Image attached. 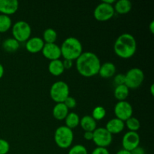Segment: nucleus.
<instances>
[{"label": "nucleus", "instance_id": "nucleus-1", "mask_svg": "<svg viewBox=\"0 0 154 154\" xmlns=\"http://www.w3.org/2000/svg\"><path fill=\"white\" fill-rule=\"evenodd\" d=\"M100 66L99 57L93 52H83L76 60L77 71L85 78H91L98 75Z\"/></svg>", "mask_w": 154, "mask_h": 154}, {"label": "nucleus", "instance_id": "nucleus-2", "mask_svg": "<svg viewBox=\"0 0 154 154\" xmlns=\"http://www.w3.org/2000/svg\"><path fill=\"white\" fill-rule=\"evenodd\" d=\"M137 51V42L130 33H123L117 37L114 45V51L121 59H129Z\"/></svg>", "mask_w": 154, "mask_h": 154}, {"label": "nucleus", "instance_id": "nucleus-3", "mask_svg": "<svg viewBox=\"0 0 154 154\" xmlns=\"http://www.w3.org/2000/svg\"><path fill=\"white\" fill-rule=\"evenodd\" d=\"M61 55L64 60L71 61L76 60L83 53V45L75 37H69L65 39L60 46Z\"/></svg>", "mask_w": 154, "mask_h": 154}, {"label": "nucleus", "instance_id": "nucleus-4", "mask_svg": "<svg viewBox=\"0 0 154 154\" xmlns=\"http://www.w3.org/2000/svg\"><path fill=\"white\" fill-rule=\"evenodd\" d=\"M74 141L72 129L66 126H60L54 132V141L57 147L61 149H68L72 146Z\"/></svg>", "mask_w": 154, "mask_h": 154}, {"label": "nucleus", "instance_id": "nucleus-5", "mask_svg": "<svg viewBox=\"0 0 154 154\" xmlns=\"http://www.w3.org/2000/svg\"><path fill=\"white\" fill-rule=\"evenodd\" d=\"M70 89L67 83L63 81H56L50 89V96L56 103H63L70 96Z\"/></svg>", "mask_w": 154, "mask_h": 154}, {"label": "nucleus", "instance_id": "nucleus-6", "mask_svg": "<svg viewBox=\"0 0 154 154\" xmlns=\"http://www.w3.org/2000/svg\"><path fill=\"white\" fill-rule=\"evenodd\" d=\"M11 32L14 38L19 43L26 42L31 38L32 28L26 21L19 20L12 24Z\"/></svg>", "mask_w": 154, "mask_h": 154}, {"label": "nucleus", "instance_id": "nucleus-7", "mask_svg": "<svg viewBox=\"0 0 154 154\" xmlns=\"http://www.w3.org/2000/svg\"><path fill=\"white\" fill-rule=\"evenodd\" d=\"M125 85L129 90H135L142 85L144 81V72L139 68H132L125 74Z\"/></svg>", "mask_w": 154, "mask_h": 154}, {"label": "nucleus", "instance_id": "nucleus-8", "mask_svg": "<svg viewBox=\"0 0 154 154\" xmlns=\"http://www.w3.org/2000/svg\"><path fill=\"white\" fill-rule=\"evenodd\" d=\"M115 14L114 6L111 5L106 4V3L102 2L97 5L93 11V16L94 18L98 21L100 22H105L111 20Z\"/></svg>", "mask_w": 154, "mask_h": 154}, {"label": "nucleus", "instance_id": "nucleus-9", "mask_svg": "<svg viewBox=\"0 0 154 154\" xmlns=\"http://www.w3.org/2000/svg\"><path fill=\"white\" fill-rule=\"evenodd\" d=\"M113 135L105 127L96 128L93 132V141L97 147H107L112 143Z\"/></svg>", "mask_w": 154, "mask_h": 154}, {"label": "nucleus", "instance_id": "nucleus-10", "mask_svg": "<svg viewBox=\"0 0 154 154\" xmlns=\"http://www.w3.org/2000/svg\"><path fill=\"white\" fill-rule=\"evenodd\" d=\"M114 111L116 118L123 122L132 117L133 114V108L132 105L127 101H121L117 102L114 106Z\"/></svg>", "mask_w": 154, "mask_h": 154}, {"label": "nucleus", "instance_id": "nucleus-11", "mask_svg": "<svg viewBox=\"0 0 154 154\" xmlns=\"http://www.w3.org/2000/svg\"><path fill=\"white\" fill-rule=\"evenodd\" d=\"M140 141H141L140 135H138V132L129 131L124 134L122 139L123 149L131 152L139 146Z\"/></svg>", "mask_w": 154, "mask_h": 154}, {"label": "nucleus", "instance_id": "nucleus-12", "mask_svg": "<svg viewBox=\"0 0 154 154\" xmlns=\"http://www.w3.org/2000/svg\"><path fill=\"white\" fill-rule=\"evenodd\" d=\"M42 55L48 60H60L61 55V50L60 46L57 45L56 43L53 44H45L43 49L42 51Z\"/></svg>", "mask_w": 154, "mask_h": 154}, {"label": "nucleus", "instance_id": "nucleus-13", "mask_svg": "<svg viewBox=\"0 0 154 154\" xmlns=\"http://www.w3.org/2000/svg\"><path fill=\"white\" fill-rule=\"evenodd\" d=\"M19 8L17 0H0V14L6 16L14 14Z\"/></svg>", "mask_w": 154, "mask_h": 154}, {"label": "nucleus", "instance_id": "nucleus-14", "mask_svg": "<svg viewBox=\"0 0 154 154\" xmlns=\"http://www.w3.org/2000/svg\"><path fill=\"white\" fill-rule=\"evenodd\" d=\"M45 44L42 38L34 36L26 42V50L31 54H37L42 52Z\"/></svg>", "mask_w": 154, "mask_h": 154}, {"label": "nucleus", "instance_id": "nucleus-15", "mask_svg": "<svg viewBox=\"0 0 154 154\" xmlns=\"http://www.w3.org/2000/svg\"><path fill=\"white\" fill-rule=\"evenodd\" d=\"M105 128L112 135H117L123 132L125 128V123L115 117L108 120Z\"/></svg>", "mask_w": 154, "mask_h": 154}, {"label": "nucleus", "instance_id": "nucleus-16", "mask_svg": "<svg viewBox=\"0 0 154 154\" xmlns=\"http://www.w3.org/2000/svg\"><path fill=\"white\" fill-rule=\"evenodd\" d=\"M116 71H117V69H116L115 65L110 62H107L103 64H101L98 75H100L101 78L108 79L115 75Z\"/></svg>", "mask_w": 154, "mask_h": 154}, {"label": "nucleus", "instance_id": "nucleus-17", "mask_svg": "<svg viewBox=\"0 0 154 154\" xmlns=\"http://www.w3.org/2000/svg\"><path fill=\"white\" fill-rule=\"evenodd\" d=\"M132 4L129 0H119L115 2L114 9L115 13L119 14H126L132 10Z\"/></svg>", "mask_w": 154, "mask_h": 154}, {"label": "nucleus", "instance_id": "nucleus-18", "mask_svg": "<svg viewBox=\"0 0 154 154\" xmlns=\"http://www.w3.org/2000/svg\"><path fill=\"white\" fill-rule=\"evenodd\" d=\"M80 126L84 132H94L97 128V123L91 116L86 115L80 120Z\"/></svg>", "mask_w": 154, "mask_h": 154}, {"label": "nucleus", "instance_id": "nucleus-19", "mask_svg": "<svg viewBox=\"0 0 154 154\" xmlns=\"http://www.w3.org/2000/svg\"><path fill=\"white\" fill-rule=\"evenodd\" d=\"M69 113V110L64 103H57L52 111L53 116L57 120H64Z\"/></svg>", "mask_w": 154, "mask_h": 154}, {"label": "nucleus", "instance_id": "nucleus-20", "mask_svg": "<svg viewBox=\"0 0 154 154\" xmlns=\"http://www.w3.org/2000/svg\"><path fill=\"white\" fill-rule=\"evenodd\" d=\"M48 71L51 75L56 77H59L63 75L65 71L63 60H56L50 62L48 65Z\"/></svg>", "mask_w": 154, "mask_h": 154}, {"label": "nucleus", "instance_id": "nucleus-21", "mask_svg": "<svg viewBox=\"0 0 154 154\" xmlns=\"http://www.w3.org/2000/svg\"><path fill=\"white\" fill-rule=\"evenodd\" d=\"M129 94V89L125 84L116 86L114 91V97L118 102L126 101Z\"/></svg>", "mask_w": 154, "mask_h": 154}, {"label": "nucleus", "instance_id": "nucleus-22", "mask_svg": "<svg viewBox=\"0 0 154 154\" xmlns=\"http://www.w3.org/2000/svg\"><path fill=\"white\" fill-rule=\"evenodd\" d=\"M80 120H81V118L77 113L69 112L65 118L66 126H67L68 128L71 129H75L80 125Z\"/></svg>", "mask_w": 154, "mask_h": 154}, {"label": "nucleus", "instance_id": "nucleus-23", "mask_svg": "<svg viewBox=\"0 0 154 154\" xmlns=\"http://www.w3.org/2000/svg\"><path fill=\"white\" fill-rule=\"evenodd\" d=\"M2 48L8 53H14L20 48V43L14 38H8L2 42Z\"/></svg>", "mask_w": 154, "mask_h": 154}, {"label": "nucleus", "instance_id": "nucleus-24", "mask_svg": "<svg viewBox=\"0 0 154 154\" xmlns=\"http://www.w3.org/2000/svg\"><path fill=\"white\" fill-rule=\"evenodd\" d=\"M42 39L45 44L55 43L57 39V31L52 28L46 29L43 32Z\"/></svg>", "mask_w": 154, "mask_h": 154}, {"label": "nucleus", "instance_id": "nucleus-25", "mask_svg": "<svg viewBox=\"0 0 154 154\" xmlns=\"http://www.w3.org/2000/svg\"><path fill=\"white\" fill-rule=\"evenodd\" d=\"M12 26V20L9 16L0 14V33H5L10 30Z\"/></svg>", "mask_w": 154, "mask_h": 154}, {"label": "nucleus", "instance_id": "nucleus-26", "mask_svg": "<svg viewBox=\"0 0 154 154\" xmlns=\"http://www.w3.org/2000/svg\"><path fill=\"white\" fill-rule=\"evenodd\" d=\"M125 126L130 132H137L141 127V123L138 119L132 117L124 122Z\"/></svg>", "mask_w": 154, "mask_h": 154}, {"label": "nucleus", "instance_id": "nucleus-27", "mask_svg": "<svg viewBox=\"0 0 154 154\" xmlns=\"http://www.w3.org/2000/svg\"><path fill=\"white\" fill-rule=\"evenodd\" d=\"M106 116V110L104 107L102 106H96L93 108V111H92V116L91 117L94 119L96 121H99L105 118Z\"/></svg>", "mask_w": 154, "mask_h": 154}, {"label": "nucleus", "instance_id": "nucleus-28", "mask_svg": "<svg viewBox=\"0 0 154 154\" xmlns=\"http://www.w3.org/2000/svg\"><path fill=\"white\" fill-rule=\"evenodd\" d=\"M68 154H88V151L84 145L78 144L72 146Z\"/></svg>", "mask_w": 154, "mask_h": 154}, {"label": "nucleus", "instance_id": "nucleus-29", "mask_svg": "<svg viewBox=\"0 0 154 154\" xmlns=\"http://www.w3.org/2000/svg\"><path fill=\"white\" fill-rule=\"evenodd\" d=\"M10 150V144L8 141L3 138H0V154H7Z\"/></svg>", "mask_w": 154, "mask_h": 154}, {"label": "nucleus", "instance_id": "nucleus-30", "mask_svg": "<svg viewBox=\"0 0 154 154\" xmlns=\"http://www.w3.org/2000/svg\"><path fill=\"white\" fill-rule=\"evenodd\" d=\"M63 103L65 104V105L67 107L69 110L74 109V108L77 106L76 99H75L74 97H72V96H69L66 100H65V102H63Z\"/></svg>", "mask_w": 154, "mask_h": 154}, {"label": "nucleus", "instance_id": "nucleus-31", "mask_svg": "<svg viewBox=\"0 0 154 154\" xmlns=\"http://www.w3.org/2000/svg\"><path fill=\"white\" fill-rule=\"evenodd\" d=\"M114 82L116 86L125 84V75L124 74H117L114 76Z\"/></svg>", "mask_w": 154, "mask_h": 154}, {"label": "nucleus", "instance_id": "nucleus-32", "mask_svg": "<svg viewBox=\"0 0 154 154\" xmlns=\"http://www.w3.org/2000/svg\"><path fill=\"white\" fill-rule=\"evenodd\" d=\"M91 154H110L109 151L105 147H96L94 150L92 151Z\"/></svg>", "mask_w": 154, "mask_h": 154}, {"label": "nucleus", "instance_id": "nucleus-33", "mask_svg": "<svg viewBox=\"0 0 154 154\" xmlns=\"http://www.w3.org/2000/svg\"><path fill=\"white\" fill-rule=\"evenodd\" d=\"M63 66H64L65 70L66 69H69L73 66V61H71V60H64L63 61Z\"/></svg>", "mask_w": 154, "mask_h": 154}, {"label": "nucleus", "instance_id": "nucleus-34", "mask_svg": "<svg viewBox=\"0 0 154 154\" xmlns=\"http://www.w3.org/2000/svg\"><path fill=\"white\" fill-rule=\"evenodd\" d=\"M131 153L132 154H145V150H144V149L143 148V147L138 146V147H136V148L134 149L133 150H132V151H131Z\"/></svg>", "mask_w": 154, "mask_h": 154}, {"label": "nucleus", "instance_id": "nucleus-35", "mask_svg": "<svg viewBox=\"0 0 154 154\" xmlns=\"http://www.w3.org/2000/svg\"><path fill=\"white\" fill-rule=\"evenodd\" d=\"M84 138L86 141H93V132H84Z\"/></svg>", "mask_w": 154, "mask_h": 154}, {"label": "nucleus", "instance_id": "nucleus-36", "mask_svg": "<svg viewBox=\"0 0 154 154\" xmlns=\"http://www.w3.org/2000/svg\"><path fill=\"white\" fill-rule=\"evenodd\" d=\"M149 29H150V32L152 33V34H153L154 33V21L152 20L151 22H150V23L149 24Z\"/></svg>", "mask_w": 154, "mask_h": 154}, {"label": "nucleus", "instance_id": "nucleus-37", "mask_svg": "<svg viewBox=\"0 0 154 154\" xmlns=\"http://www.w3.org/2000/svg\"><path fill=\"white\" fill-rule=\"evenodd\" d=\"M116 154H132L130 151H128V150H124V149H121V150H118Z\"/></svg>", "mask_w": 154, "mask_h": 154}, {"label": "nucleus", "instance_id": "nucleus-38", "mask_svg": "<svg viewBox=\"0 0 154 154\" xmlns=\"http://www.w3.org/2000/svg\"><path fill=\"white\" fill-rule=\"evenodd\" d=\"M5 73V69H4V66L0 63V79L3 77Z\"/></svg>", "mask_w": 154, "mask_h": 154}, {"label": "nucleus", "instance_id": "nucleus-39", "mask_svg": "<svg viewBox=\"0 0 154 154\" xmlns=\"http://www.w3.org/2000/svg\"><path fill=\"white\" fill-rule=\"evenodd\" d=\"M103 2L106 3V4H108V5H113V4L114 3H115V0H103Z\"/></svg>", "mask_w": 154, "mask_h": 154}, {"label": "nucleus", "instance_id": "nucleus-40", "mask_svg": "<svg viewBox=\"0 0 154 154\" xmlns=\"http://www.w3.org/2000/svg\"><path fill=\"white\" fill-rule=\"evenodd\" d=\"M150 93H151L152 96H153L154 95V85L153 84H151V86H150Z\"/></svg>", "mask_w": 154, "mask_h": 154}, {"label": "nucleus", "instance_id": "nucleus-41", "mask_svg": "<svg viewBox=\"0 0 154 154\" xmlns=\"http://www.w3.org/2000/svg\"><path fill=\"white\" fill-rule=\"evenodd\" d=\"M0 42H1V38H0Z\"/></svg>", "mask_w": 154, "mask_h": 154}]
</instances>
